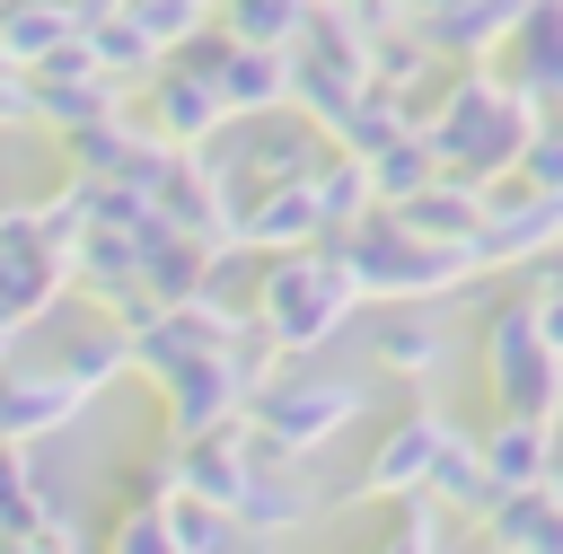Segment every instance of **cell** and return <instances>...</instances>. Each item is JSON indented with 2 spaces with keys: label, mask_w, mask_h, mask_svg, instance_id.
Wrapping results in <instances>:
<instances>
[{
  "label": "cell",
  "mask_w": 563,
  "mask_h": 554,
  "mask_svg": "<svg viewBox=\"0 0 563 554\" xmlns=\"http://www.w3.org/2000/svg\"><path fill=\"white\" fill-rule=\"evenodd\" d=\"M484 387H493V405L501 413H563V352L545 343V325H537V299L519 290V299H501V308H484Z\"/></svg>",
  "instance_id": "cell-5"
},
{
  "label": "cell",
  "mask_w": 563,
  "mask_h": 554,
  "mask_svg": "<svg viewBox=\"0 0 563 554\" xmlns=\"http://www.w3.org/2000/svg\"><path fill=\"white\" fill-rule=\"evenodd\" d=\"M202 9H220V0H202Z\"/></svg>",
  "instance_id": "cell-40"
},
{
  "label": "cell",
  "mask_w": 563,
  "mask_h": 554,
  "mask_svg": "<svg viewBox=\"0 0 563 554\" xmlns=\"http://www.w3.org/2000/svg\"><path fill=\"white\" fill-rule=\"evenodd\" d=\"M53 361H62V369H70V387L97 405V396H106V387L132 369V343H123V325H114V317H97V325H79V334H70Z\"/></svg>",
  "instance_id": "cell-24"
},
{
  "label": "cell",
  "mask_w": 563,
  "mask_h": 554,
  "mask_svg": "<svg viewBox=\"0 0 563 554\" xmlns=\"http://www.w3.org/2000/svg\"><path fill=\"white\" fill-rule=\"evenodd\" d=\"M528 132H537V106L501 70H484V62H449V79H440V97L422 114V141L440 149V167H457L475 185L510 176L519 149H528Z\"/></svg>",
  "instance_id": "cell-1"
},
{
  "label": "cell",
  "mask_w": 563,
  "mask_h": 554,
  "mask_svg": "<svg viewBox=\"0 0 563 554\" xmlns=\"http://www.w3.org/2000/svg\"><path fill=\"white\" fill-rule=\"evenodd\" d=\"M70 290H88L97 308H114L123 290H141V246L123 220H88L79 246H70Z\"/></svg>",
  "instance_id": "cell-18"
},
{
  "label": "cell",
  "mask_w": 563,
  "mask_h": 554,
  "mask_svg": "<svg viewBox=\"0 0 563 554\" xmlns=\"http://www.w3.org/2000/svg\"><path fill=\"white\" fill-rule=\"evenodd\" d=\"M449 413L440 405H413V413H396L387 431H378V448H369V466L352 475V492H369V501H396V492H422L431 484V466H440V448H449Z\"/></svg>",
  "instance_id": "cell-8"
},
{
  "label": "cell",
  "mask_w": 563,
  "mask_h": 554,
  "mask_svg": "<svg viewBox=\"0 0 563 554\" xmlns=\"http://www.w3.org/2000/svg\"><path fill=\"white\" fill-rule=\"evenodd\" d=\"M396 9H405V0H396Z\"/></svg>",
  "instance_id": "cell-41"
},
{
  "label": "cell",
  "mask_w": 563,
  "mask_h": 554,
  "mask_svg": "<svg viewBox=\"0 0 563 554\" xmlns=\"http://www.w3.org/2000/svg\"><path fill=\"white\" fill-rule=\"evenodd\" d=\"M475 528L493 554H563V492L554 484H501L475 510Z\"/></svg>",
  "instance_id": "cell-13"
},
{
  "label": "cell",
  "mask_w": 563,
  "mask_h": 554,
  "mask_svg": "<svg viewBox=\"0 0 563 554\" xmlns=\"http://www.w3.org/2000/svg\"><path fill=\"white\" fill-rule=\"evenodd\" d=\"M70 35H79V9H70V0H0V62L35 70V62H53Z\"/></svg>",
  "instance_id": "cell-21"
},
{
  "label": "cell",
  "mask_w": 563,
  "mask_h": 554,
  "mask_svg": "<svg viewBox=\"0 0 563 554\" xmlns=\"http://www.w3.org/2000/svg\"><path fill=\"white\" fill-rule=\"evenodd\" d=\"M26 79H35V132H70L123 106V79L106 70H26Z\"/></svg>",
  "instance_id": "cell-20"
},
{
  "label": "cell",
  "mask_w": 563,
  "mask_h": 554,
  "mask_svg": "<svg viewBox=\"0 0 563 554\" xmlns=\"http://www.w3.org/2000/svg\"><path fill=\"white\" fill-rule=\"evenodd\" d=\"M554 457H563V413H554Z\"/></svg>",
  "instance_id": "cell-38"
},
{
  "label": "cell",
  "mask_w": 563,
  "mask_h": 554,
  "mask_svg": "<svg viewBox=\"0 0 563 554\" xmlns=\"http://www.w3.org/2000/svg\"><path fill=\"white\" fill-rule=\"evenodd\" d=\"M0 554H35V545H26V536H9V545H0Z\"/></svg>",
  "instance_id": "cell-37"
},
{
  "label": "cell",
  "mask_w": 563,
  "mask_h": 554,
  "mask_svg": "<svg viewBox=\"0 0 563 554\" xmlns=\"http://www.w3.org/2000/svg\"><path fill=\"white\" fill-rule=\"evenodd\" d=\"M211 88H220V106L229 114H273V106H290V53L282 44H220V62H211Z\"/></svg>",
  "instance_id": "cell-16"
},
{
  "label": "cell",
  "mask_w": 563,
  "mask_h": 554,
  "mask_svg": "<svg viewBox=\"0 0 563 554\" xmlns=\"http://www.w3.org/2000/svg\"><path fill=\"white\" fill-rule=\"evenodd\" d=\"M167 528H176L185 554H229L238 545V519L211 510V501H194V492H167Z\"/></svg>",
  "instance_id": "cell-31"
},
{
  "label": "cell",
  "mask_w": 563,
  "mask_h": 554,
  "mask_svg": "<svg viewBox=\"0 0 563 554\" xmlns=\"http://www.w3.org/2000/svg\"><path fill=\"white\" fill-rule=\"evenodd\" d=\"M70 9H79V26H88V18H114L123 0H70Z\"/></svg>",
  "instance_id": "cell-36"
},
{
  "label": "cell",
  "mask_w": 563,
  "mask_h": 554,
  "mask_svg": "<svg viewBox=\"0 0 563 554\" xmlns=\"http://www.w3.org/2000/svg\"><path fill=\"white\" fill-rule=\"evenodd\" d=\"M317 237H325V211H317L308 176L299 185H246V193H229V246L282 255V246H317Z\"/></svg>",
  "instance_id": "cell-9"
},
{
  "label": "cell",
  "mask_w": 563,
  "mask_h": 554,
  "mask_svg": "<svg viewBox=\"0 0 563 554\" xmlns=\"http://www.w3.org/2000/svg\"><path fill=\"white\" fill-rule=\"evenodd\" d=\"M88 413V396L70 387L62 361H0V440H44V431H70Z\"/></svg>",
  "instance_id": "cell-10"
},
{
  "label": "cell",
  "mask_w": 563,
  "mask_h": 554,
  "mask_svg": "<svg viewBox=\"0 0 563 554\" xmlns=\"http://www.w3.org/2000/svg\"><path fill=\"white\" fill-rule=\"evenodd\" d=\"M413 237H431V246H475V229H484V185L475 176H457V167H440L422 193H405V202H387Z\"/></svg>",
  "instance_id": "cell-15"
},
{
  "label": "cell",
  "mask_w": 563,
  "mask_h": 554,
  "mask_svg": "<svg viewBox=\"0 0 563 554\" xmlns=\"http://www.w3.org/2000/svg\"><path fill=\"white\" fill-rule=\"evenodd\" d=\"M545 484H554V492H563V457H554V475H545Z\"/></svg>",
  "instance_id": "cell-39"
},
{
  "label": "cell",
  "mask_w": 563,
  "mask_h": 554,
  "mask_svg": "<svg viewBox=\"0 0 563 554\" xmlns=\"http://www.w3.org/2000/svg\"><path fill=\"white\" fill-rule=\"evenodd\" d=\"M123 9H132V18L167 44V53H176L185 35H202V26H211V9H202V0H123Z\"/></svg>",
  "instance_id": "cell-34"
},
{
  "label": "cell",
  "mask_w": 563,
  "mask_h": 554,
  "mask_svg": "<svg viewBox=\"0 0 563 554\" xmlns=\"http://www.w3.org/2000/svg\"><path fill=\"white\" fill-rule=\"evenodd\" d=\"M106 554H185V545H176V528H167V501L123 492V510L106 519Z\"/></svg>",
  "instance_id": "cell-30"
},
{
  "label": "cell",
  "mask_w": 563,
  "mask_h": 554,
  "mask_svg": "<svg viewBox=\"0 0 563 554\" xmlns=\"http://www.w3.org/2000/svg\"><path fill=\"white\" fill-rule=\"evenodd\" d=\"M440 510H457V519H475L484 501H493V475H484V448H475V431H449V448H440V466H431V484H422Z\"/></svg>",
  "instance_id": "cell-26"
},
{
  "label": "cell",
  "mask_w": 563,
  "mask_h": 554,
  "mask_svg": "<svg viewBox=\"0 0 563 554\" xmlns=\"http://www.w3.org/2000/svg\"><path fill=\"white\" fill-rule=\"evenodd\" d=\"M475 448H484L493 492H501V484H545V475H554V422H545V413H493V422L475 431Z\"/></svg>",
  "instance_id": "cell-17"
},
{
  "label": "cell",
  "mask_w": 563,
  "mask_h": 554,
  "mask_svg": "<svg viewBox=\"0 0 563 554\" xmlns=\"http://www.w3.org/2000/svg\"><path fill=\"white\" fill-rule=\"evenodd\" d=\"M132 114H141V132H150V141H167V149H211V141H220V123H229L220 88H211L194 62H176V53L132 88Z\"/></svg>",
  "instance_id": "cell-6"
},
{
  "label": "cell",
  "mask_w": 563,
  "mask_h": 554,
  "mask_svg": "<svg viewBox=\"0 0 563 554\" xmlns=\"http://www.w3.org/2000/svg\"><path fill=\"white\" fill-rule=\"evenodd\" d=\"M62 290H70V255L44 246L35 202H0V308L26 317V325H44L62 308Z\"/></svg>",
  "instance_id": "cell-7"
},
{
  "label": "cell",
  "mask_w": 563,
  "mask_h": 554,
  "mask_svg": "<svg viewBox=\"0 0 563 554\" xmlns=\"http://www.w3.org/2000/svg\"><path fill=\"white\" fill-rule=\"evenodd\" d=\"M431 176H440V149L422 141V123H413V132H396V141L369 158V185H378V202H405V193H422Z\"/></svg>",
  "instance_id": "cell-28"
},
{
  "label": "cell",
  "mask_w": 563,
  "mask_h": 554,
  "mask_svg": "<svg viewBox=\"0 0 563 554\" xmlns=\"http://www.w3.org/2000/svg\"><path fill=\"white\" fill-rule=\"evenodd\" d=\"M308 193H317V211H325V237H334V229H352L361 211H378L369 158H352V149H325V158H317V176H308Z\"/></svg>",
  "instance_id": "cell-25"
},
{
  "label": "cell",
  "mask_w": 563,
  "mask_h": 554,
  "mask_svg": "<svg viewBox=\"0 0 563 554\" xmlns=\"http://www.w3.org/2000/svg\"><path fill=\"white\" fill-rule=\"evenodd\" d=\"M369 361L396 369V378H431V369L449 361V334L431 325V299H387V317H378V334H369Z\"/></svg>",
  "instance_id": "cell-19"
},
{
  "label": "cell",
  "mask_w": 563,
  "mask_h": 554,
  "mask_svg": "<svg viewBox=\"0 0 563 554\" xmlns=\"http://www.w3.org/2000/svg\"><path fill=\"white\" fill-rule=\"evenodd\" d=\"M246 308L282 334V352L290 361H317L343 325H352V308H361V290H352V264L317 237V246H282V255H255V281H246Z\"/></svg>",
  "instance_id": "cell-2"
},
{
  "label": "cell",
  "mask_w": 563,
  "mask_h": 554,
  "mask_svg": "<svg viewBox=\"0 0 563 554\" xmlns=\"http://www.w3.org/2000/svg\"><path fill=\"white\" fill-rule=\"evenodd\" d=\"M132 246H141V299H202L220 281V255H229V246H211V237H194L158 211H141Z\"/></svg>",
  "instance_id": "cell-11"
},
{
  "label": "cell",
  "mask_w": 563,
  "mask_h": 554,
  "mask_svg": "<svg viewBox=\"0 0 563 554\" xmlns=\"http://www.w3.org/2000/svg\"><path fill=\"white\" fill-rule=\"evenodd\" d=\"M510 176L537 185V193H563V114H537V132H528V149H519Z\"/></svg>",
  "instance_id": "cell-33"
},
{
  "label": "cell",
  "mask_w": 563,
  "mask_h": 554,
  "mask_svg": "<svg viewBox=\"0 0 563 554\" xmlns=\"http://www.w3.org/2000/svg\"><path fill=\"white\" fill-rule=\"evenodd\" d=\"M396 132H413V114H405V97H396V88H378V79H361V88H352V106L325 123V141H334V149H352V158H378Z\"/></svg>",
  "instance_id": "cell-23"
},
{
  "label": "cell",
  "mask_w": 563,
  "mask_h": 554,
  "mask_svg": "<svg viewBox=\"0 0 563 554\" xmlns=\"http://www.w3.org/2000/svg\"><path fill=\"white\" fill-rule=\"evenodd\" d=\"M369 405V387L352 378V369H317V361H282L255 396H246V422L264 431V440H282L290 457H317L352 413Z\"/></svg>",
  "instance_id": "cell-4"
},
{
  "label": "cell",
  "mask_w": 563,
  "mask_h": 554,
  "mask_svg": "<svg viewBox=\"0 0 563 554\" xmlns=\"http://www.w3.org/2000/svg\"><path fill=\"white\" fill-rule=\"evenodd\" d=\"M158 396H167V440H202V431L246 413V387H238V369L220 352H194L176 378H158Z\"/></svg>",
  "instance_id": "cell-12"
},
{
  "label": "cell",
  "mask_w": 563,
  "mask_h": 554,
  "mask_svg": "<svg viewBox=\"0 0 563 554\" xmlns=\"http://www.w3.org/2000/svg\"><path fill=\"white\" fill-rule=\"evenodd\" d=\"M308 18H317V0H220V9H211L220 35H238V44H282V53L299 44Z\"/></svg>",
  "instance_id": "cell-27"
},
{
  "label": "cell",
  "mask_w": 563,
  "mask_h": 554,
  "mask_svg": "<svg viewBox=\"0 0 563 554\" xmlns=\"http://www.w3.org/2000/svg\"><path fill=\"white\" fill-rule=\"evenodd\" d=\"M79 35H88V62H97L106 79H123V88H141V79L167 62V44H158V35H150L132 9H114V18H88Z\"/></svg>",
  "instance_id": "cell-22"
},
{
  "label": "cell",
  "mask_w": 563,
  "mask_h": 554,
  "mask_svg": "<svg viewBox=\"0 0 563 554\" xmlns=\"http://www.w3.org/2000/svg\"><path fill=\"white\" fill-rule=\"evenodd\" d=\"M44 484H35V466H26V440H0V545L9 536H35V519H44Z\"/></svg>",
  "instance_id": "cell-29"
},
{
  "label": "cell",
  "mask_w": 563,
  "mask_h": 554,
  "mask_svg": "<svg viewBox=\"0 0 563 554\" xmlns=\"http://www.w3.org/2000/svg\"><path fill=\"white\" fill-rule=\"evenodd\" d=\"M325 246L352 264V290H361V299H449V290L475 281V246H431V237H413L387 202L361 211L352 229H334Z\"/></svg>",
  "instance_id": "cell-3"
},
{
  "label": "cell",
  "mask_w": 563,
  "mask_h": 554,
  "mask_svg": "<svg viewBox=\"0 0 563 554\" xmlns=\"http://www.w3.org/2000/svg\"><path fill=\"white\" fill-rule=\"evenodd\" d=\"M18 334H26V317H9V308H0V361H18Z\"/></svg>",
  "instance_id": "cell-35"
},
{
  "label": "cell",
  "mask_w": 563,
  "mask_h": 554,
  "mask_svg": "<svg viewBox=\"0 0 563 554\" xmlns=\"http://www.w3.org/2000/svg\"><path fill=\"white\" fill-rule=\"evenodd\" d=\"M440 501L431 492H396V528L378 536V554H440Z\"/></svg>",
  "instance_id": "cell-32"
},
{
  "label": "cell",
  "mask_w": 563,
  "mask_h": 554,
  "mask_svg": "<svg viewBox=\"0 0 563 554\" xmlns=\"http://www.w3.org/2000/svg\"><path fill=\"white\" fill-rule=\"evenodd\" d=\"M510 88L537 106V114H563V0H528V18L510 26Z\"/></svg>",
  "instance_id": "cell-14"
}]
</instances>
